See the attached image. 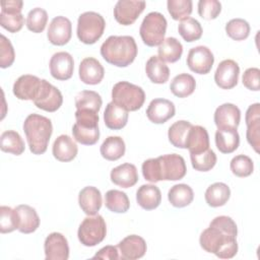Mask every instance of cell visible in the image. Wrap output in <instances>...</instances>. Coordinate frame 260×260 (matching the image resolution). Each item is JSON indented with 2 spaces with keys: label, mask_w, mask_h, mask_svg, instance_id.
Masks as SVG:
<instances>
[{
  "label": "cell",
  "mask_w": 260,
  "mask_h": 260,
  "mask_svg": "<svg viewBox=\"0 0 260 260\" xmlns=\"http://www.w3.org/2000/svg\"><path fill=\"white\" fill-rule=\"evenodd\" d=\"M102 57L117 67H127L137 56V45L133 37L111 36L101 46Z\"/></svg>",
  "instance_id": "6da1fadb"
},
{
  "label": "cell",
  "mask_w": 260,
  "mask_h": 260,
  "mask_svg": "<svg viewBox=\"0 0 260 260\" xmlns=\"http://www.w3.org/2000/svg\"><path fill=\"white\" fill-rule=\"evenodd\" d=\"M23 131L29 150L34 154L45 153L53 133L51 120L39 114H30L23 122Z\"/></svg>",
  "instance_id": "7a4b0ae2"
},
{
  "label": "cell",
  "mask_w": 260,
  "mask_h": 260,
  "mask_svg": "<svg viewBox=\"0 0 260 260\" xmlns=\"http://www.w3.org/2000/svg\"><path fill=\"white\" fill-rule=\"evenodd\" d=\"M199 244L203 250L221 259L233 258L238 252L237 237L223 233L214 226H209L201 233Z\"/></svg>",
  "instance_id": "3957f363"
},
{
  "label": "cell",
  "mask_w": 260,
  "mask_h": 260,
  "mask_svg": "<svg viewBox=\"0 0 260 260\" xmlns=\"http://www.w3.org/2000/svg\"><path fill=\"white\" fill-rule=\"evenodd\" d=\"M112 102L127 112L139 110L145 101L144 90L128 81H119L112 88Z\"/></svg>",
  "instance_id": "277c9868"
},
{
  "label": "cell",
  "mask_w": 260,
  "mask_h": 260,
  "mask_svg": "<svg viewBox=\"0 0 260 260\" xmlns=\"http://www.w3.org/2000/svg\"><path fill=\"white\" fill-rule=\"evenodd\" d=\"M106 21L104 17L94 11H86L79 15L77 19V38L86 45H92L104 34Z\"/></svg>",
  "instance_id": "5b68a950"
},
{
  "label": "cell",
  "mask_w": 260,
  "mask_h": 260,
  "mask_svg": "<svg viewBox=\"0 0 260 260\" xmlns=\"http://www.w3.org/2000/svg\"><path fill=\"white\" fill-rule=\"evenodd\" d=\"M167 24V19L161 13L149 12L143 18L139 28L143 43L148 47L159 46L165 40Z\"/></svg>",
  "instance_id": "8992f818"
},
{
  "label": "cell",
  "mask_w": 260,
  "mask_h": 260,
  "mask_svg": "<svg viewBox=\"0 0 260 260\" xmlns=\"http://www.w3.org/2000/svg\"><path fill=\"white\" fill-rule=\"evenodd\" d=\"M107 225L102 215H89L80 223L77 237L79 242L85 247H93L105 239Z\"/></svg>",
  "instance_id": "52a82bcc"
},
{
  "label": "cell",
  "mask_w": 260,
  "mask_h": 260,
  "mask_svg": "<svg viewBox=\"0 0 260 260\" xmlns=\"http://www.w3.org/2000/svg\"><path fill=\"white\" fill-rule=\"evenodd\" d=\"M23 2L20 0L1 1L0 25L9 32L19 31L24 24V17L21 14Z\"/></svg>",
  "instance_id": "ba28073f"
},
{
  "label": "cell",
  "mask_w": 260,
  "mask_h": 260,
  "mask_svg": "<svg viewBox=\"0 0 260 260\" xmlns=\"http://www.w3.org/2000/svg\"><path fill=\"white\" fill-rule=\"evenodd\" d=\"M161 181H177L185 177L187 168L183 156L177 153L164 154L157 157Z\"/></svg>",
  "instance_id": "9c48e42d"
},
{
  "label": "cell",
  "mask_w": 260,
  "mask_h": 260,
  "mask_svg": "<svg viewBox=\"0 0 260 260\" xmlns=\"http://www.w3.org/2000/svg\"><path fill=\"white\" fill-rule=\"evenodd\" d=\"M213 63V54L207 47L197 46L190 49L187 56V65L191 71L197 74H207Z\"/></svg>",
  "instance_id": "30bf717a"
},
{
  "label": "cell",
  "mask_w": 260,
  "mask_h": 260,
  "mask_svg": "<svg viewBox=\"0 0 260 260\" xmlns=\"http://www.w3.org/2000/svg\"><path fill=\"white\" fill-rule=\"evenodd\" d=\"M37 108L46 112H56L63 104L61 91L46 79H42V87L38 98L34 101Z\"/></svg>",
  "instance_id": "8fae6325"
},
{
  "label": "cell",
  "mask_w": 260,
  "mask_h": 260,
  "mask_svg": "<svg viewBox=\"0 0 260 260\" xmlns=\"http://www.w3.org/2000/svg\"><path fill=\"white\" fill-rule=\"evenodd\" d=\"M145 5L144 1L119 0L114 7V17L120 24L130 25L143 12Z\"/></svg>",
  "instance_id": "7c38bea8"
},
{
  "label": "cell",
  "mask_w": 260,
  "mask_h": 260,
  "mask_svg": "<svg viewBox=\"0 0 260 260\" xmlns=\"http://www.w3.org/2000/svg\"><path fill=\"white\" fill-rule=\"evenodd\" d=\"M42 79L38 76L24 74L19 76L12 87L13 94L21 101H35L41 90Z\"/></svg>",
  "instance_id": "4fadbf2b"
},
{
  "label": "cell",
  "mask_w": 260,
  "mask_h": 260,
  "mask_svg": "<svg viewBox=\"0 0 260 260\" xmlns=\"http://www.w3.org/2000/svg\"><path fill=\"white\" fill-rule=\"evenodd\" d=\"M240 67L232 59L221 61L214 73V81L222 89H231L238 84Z\"/></svg>",
  "instance_id": "5bb4252c"
},
{
  "label": "cell",
  "mask_w": 260,
  "mask_h": 260,
  "mask_svg": "<svg viewBox=\"0 0 260 260\" xmlns=\"http://www.w3.org/2000/svg\"><path fill=\"white\" fill-rule=\"evenodd\" d=\"M44 250L47 260H67L69 258L68 242L61 233H51L45 240Z\"/></svg>",
  "instance_id": "9a60e30c"
},
{
  "label": "cell",
  "mask_w": 260,
  "mask_h": 260,
  "mask_svg": "<svg viewBox=\"0 0 260 260\" xmlns=\"http://www.w3.org/2000/svg\"><path fill=\"white\" fill-rule=\"evenodd\" d=\"M71 35L72 24L67 17L60 15L52 19L47 32V38L51 44L64 46L70 41Z\"/></svg>",
  "instance_id": "2e32d148"
},
{
  "label": "cell",
  "mask_w": 260,
  "mask_h": 260,
  "mask_svg": "<svg viewBox=\"0 0 260 260\" xmlns=\"http://www.w3.org/2000/svg\"><path fill=\"white\" fill-rule=\"evenodd\" d=\"M50 73L57 80H68L73 75L74 60L68 52L55 53L49 63Z\"/></svg>",
  "instance_id": "e0dca14e"
},
{
  "label": "cell",
  "mask_w": 260,
  "mask_h": 260,
  "mask_svg": "<svg viewBox=\"0 0 260 260\" xmlns=\"http://www.w3.org/2000/svg\"><path fill=\"white\" fill-rule=\"evenodd\" d=\"M214 123L217 129H237L241 120L240 109L231 103H225L216 108Z\"/></svg>",
  "instance_id": "ac0fdd59"
},
{
  "label": "cell",
  "mask_w": 260,
  "mask_h": 260,
  "mask_svg": "<svg viewBox=\"0 0 260 260\" xmlns=\"http://www.w3.org/2000/svg\"><path fill=\"white\" fill-rule=\"evenodd\" d=\"M246 125L247 132L246 137L248 143L254 148L256 152H259L260 146V105L255 103L246 111Z\"/></svg>",
  "instance_id": "d6986e66"
},
{
  "label": "cell",
  "mask_w": 260,
  "mask_h": 260,
  "mask_svg": "<svg viewBox=\"0 0 260 260\" xmlns=\"http://www.w3.org/2000/svg\"><path fill=\"white\" fill-rule=\"evenodd\" d=\"M176 108L173 102L166 99L152 100L147 109L146 116L154 124H164L175 116Z\"/></svg>",
  "instance_id": "ffe728a7"
},
{
  "label": "cell",
  "mask_w": 260,
  "mask_h": 260,
  "mask_svg": "<svg viewBox=\"0 0 260 260\" xmlns=\"http://www.w3.org/2000/svg\"><path fill=\"white\" fill-rule=\"evenodd\" d=\"M117 247L121 254L120 258L126 260H135L143 257L147 249L144 239L137 235L127 236Z\"/></svg>",
  "instance_id": "44dd1931"
},
{
  "label": "cell",
  "mask_w": 260,
  "mask_h": 260,
  "mask_svg": "<svg viewBox=\"0 0 260 260\" xmlns=\"http://www.w3.org/2000/svg\"><path fill=\"white\" fill-rule=\"evenodd\" d=\"M78 73L79 78L83 83L95 85L103 80L105 69L95 58L87 57L80 62Z\"/></svg>",
  "instance_id": "7402d4cb"
},
{
  "label": "cell",
  "mask_w": 260,
  "mask_h": 260,
  "mask_svg": "<svg viewBox=\"0 0 260 260\" xmlns=\"http://www.w3.org/2000/svg\"><path fill=\"white\" fill-rule=\"evenodd\" d=\"M78 203L85 214L95 215L103 203L101 191L93 186L84 187L78 194Z\"/></svg>",
  "instance_id": "603a6c76"
},
{
  "label": "cell",
  "mask_w": 260,
  "mask_h": 260,
  "mask_svg": "<svg viewBox=\"0 0 260 260\" xmlns=\"http://www.w3.org/2000/svg\"><path fill=\"white\" fill-rule=\"evenodd\" d=\"M52 152L57 160L68 162L76 157L78 147L69 135L62 134L58 136L54 141Z\"/></svg>",
  "instance_id": "cb8c5ba5"
},
{
  "label": "cell",
  "mask_w": 260,
  "mask_h": 260,
  "mask_svg": "<svg viewBox=\"0 0 260 260\" xmlns=\"http://www.w3.org/2000/svg\"><path fill=\"white\" fill-rule=\"evenodd\" d=\"M111 181L122 188L133 187L138 182L137 169L133 164L125 162L111 171Z\"/></svg>",
  "instance_id": "d4e9b609"
},
{
  "label": "cell",
  "mask_w": 260,
  "mask_h": 260,
  "mask_svg": "<svg viewBox=\"0 0 260 260\" xmlns=\"http://www.w3.org/2000/svg\"><path fill=\"white\" fill-rule=\"evenodd\" d=\"M18 219V231L22 234H31L40 226V217L36 209L26 204L15 207Z\"/></svg>",
  "instance_id": "484cf974"
},
{
  "label": "cell",
  "mask_w": 260,
  "mask_h": 260,
  "mask_svg": "<svg viewBox=\"0 0 260 260\" xmlns=\"http://www.w3.org/2000/svg\"><path fill=\"white\" fill-rule=\"evenodd\" d=\"M136 201L145 210H152L158 207L161 201V193L158 187L152 184H144L136 191Z\"/></svg>",
  "instance_id": "4316f807"
},
{
  "label": "cell",
  "mask_w": 260,
  "mask_h": 260,
  "mask_svg": "<svg viewBox=\"0 0 260 260\" xmlns=\"http://www.w3.org/2000/svg\"><path fill=\"white\" fill-rule=\"evenodd\" d=\"M186 148L190 153H198L209 148V136L207 130L200 125H192L188 133Z\"/></svg>",
  "instance_id": "83f0119b"
},
{
  "label": "cell",
  "mask_w": 260,
  "mask_h": 260,
  "mask_svg": "<svg viewBox=\"0 0 260 260\" xmlns=\"http://www.w3.org/2000/svg\"><path fill=\"white\" fill-rule=\"evenodd\" d=\"M104 121L109 129L120 130L124 128L128 122V112L117 106L114 102H111L106 106Z\"/></svg>",
  "instance_id": "f1b7e54d"
},
{
  "label": "cell",
  "mask_w": 260,
  "mask_h": 260,
  "mask_svg": "<svg viewBox=\"0 0 260 260\" xmlns=\"http://www.w3.org/2000/svg\"><path fill=\"white\" fill-rule=\"evenodd\" d=\"M145 72L149 80L156 84L166 83L170 77L168 65L161 61L158 56H151L145 65Z\"/></svg>",
  "instance_id": "f546056e"
},
{
  "label": "cell",
  "mask_w": 260,
  "mask_h": 260,
  "mask_svg": "<svg viewBox=\"0 0 260 260\" xmlns=\"http://www.w3.org/2000/svg\"><path fill=\"white\" fill-rule=\"evenodd\" d=\"M215 144L221 153H232L240 145V135L237 129H217Z\"/></svg>",
  "instance_id": "4dcf8cb0"
},
{
  "label": "cell",
  "mask_w": 260,
  "mask_h": 260,
  "mask_svg": "<svg viewBox=\"0 0 260 260\" xmlns=\"http://www.w3.org/2000/svg\"><path fill=\"white\" fill-rule=\"evenodd\" d=\"M204 197L206 203L209 206L219 207L229 201L231 197V190L226 184L222 182H216L206 189Z\"/></svg>",
  "instance_id": "1f68e13d"
},
{
  "label": "cell",
  "mask_w": 260,
  "mask_h": 260,
  "mask_svg": "<svg viewBox=\"0 0 260 260\" xmlns=\"http://www.w3.org/2000/svg\"><path fill=\"white\" fill-rule=\"evenodd\" d=\"M126 146L122 137L109 136L101 145L100 151L104 158L108 160H117L125 154Z\"/></svg>",
  "instance_id": "d6a6232c"
},
{
  "label": "cell",
  "mask_w": 260,
  "mask_h": 260,
  "mask_svg": "<svg viewBox=\"0 0 260 260\" xmlns=\"http://www.w3.org/2000/svg\"><path fill=\"white\" fill-rule=\"evenodd\" d=\"M157 54L161 61L175 63L181 58L183 54V46L176 38L170 37L165 39L158 46Z\"/></svg>",
  "instance_id": "836d02e7"
},
{
  "label": "cell",
  "mask_w": 260,
  "mask_h": 260,
  "mask_svg": "<svg viewBox=\"0 0 260 260\" xmlns=\"http://www.w3.org/2000/svg\"><path fill=\"white\" fill-rule=\"evenodd\" d=\"M196 87L195 78L188 73L176 75L170 84V89L174 95L178 98H187L192 94Z\"/></svg>",
  "instance_id": "e575fe53"
},
{
  "label": "cell",
  "mask_w": 260,
  "mask_h": 260,
  "mask_svg": "<svg viewBox=\"0 0 260 260\" xmlns=\"http://www.w3.org/2000/svg\"><path fill=\"white\" fill-rule=\"evenodd\" d=\"M168 199L174 207L182 208L188 206L194 199L192 188L187 184H177L168 192Z\"/></svg>",
  "instance_id": "d590c367"
},
{
  "label": "cell",
  "mask_w": 260,
  "mask_h": 260,
  "mask_svg": "<svg viewBox=\"0 0 260 260\" xmlns=\"http://www.w3.org/2000/svg\"><path fill=\"white\" fill-rule=\"evenodd\" d=\"M0 148L4 152L20 155L24 149V142L18 132L13 130L4 131L0 137Z\"/></svg>",
  "instance_id": "8d00e7d4"
},
{
  "label": "cell",
  "mask_w": 260,
  "mask_h": 260,
  "mask_svg": "<svg viewBox=\"0 0 260 260\" xmlns=\"http://www.w3.org/2000/svg\"><path fill=\"white\" fill-rule=\"evenodd\" d=\"M192 124L185 120H180L172 124L168 131V137L171 144L178 148H186V141Z\"/></svg>",
  "instance_id": "74e56055"
},
{
  "label": "cell",
  "mask_w": 260,
  "mask_h": 260,
  "mask_svg": "<svg viewBox=\"0 0 260 260\" xmlns=\"http://www.w3.org/2000/svg\"><path fill=\"white\" fill-rule=\"evenodd\" d=\"M106 207L115 213H124L130 207V201L125 192L120 190H109L105 195Z\"/></svg>",
  "instance_id": "f35d334b"
},
{
  "label": "cell",
  "mask_w": 260,
  "mask_h": 260,
  "mask_svg": "<svg viewBox=\"0 0 260 260\" xmlns=\"http://www.w3.org/2000/svg\"><path fill=\"white\" fill-rule=\"evenodd\" d=\"M73 138L83 145H93L100 138L99 126H86L75 123L72 127Z\"/></svg>",
  "instance_id": "ab89813d"
},
{
  "label": "cell",
  "mask_w": 260,
  "mask_h": 260,
  "mask_svg": "<svg viewBox=\"0 0 260 260\" xmlns=\"http://www.w3.org/2000/svg\"><path fill=\"white\" fill-rule=\"evenodd\" d=\"M103 101L101 95L93 90H81L75 96L76 110H91L96 113L101 110Z\"/></svg>",
  "instance_id": "60d3db41"
},
{
  "label": "cell",
  "mask_w": 260,
  "mask_h": 260,
  "mask_svg": "<svg viewBox=\"0 0 260 260\" xmlns=\"http://www.w3.org/2000/svg\"><path fill=\"white\" fill-rule=\"evenodd\" d=\"M178 31L184 41L191 43L201 38L203 29L200 22L192 17L182 20L178 25Z\"/></svg>",
  "instance_id": "b9f144b4"
},
{
  "label": "cell",
  "mask_w": 260,
  "mask_h": 260,
  "mask_svg": "<svg viewBox=\"0 0 260 260\" xmlns=\"http://www.w3.org/2000/svg\"><path fill=\"white\" fill-rule=\"evenodd\" d=\"M193 169L199 172L210 171L216 164V154L210 148L198 153H190Z\"/></svg>",
  "instance_id": "7bdbcfd3"
},
{
  "label": "cell",
  "mask_w": 260,
  "mask_h": 260,
  "mask_svg": "<svg viewBox=\"0 0 260 260\" xmlns=\"http://www.w3.org/2000/svg\"><path fill=\"white\" fill-rule=\"evenodd\" d=\"M225 32L235 41H243L250 35V24L243 18H233L225 24Z\"/></svg>",
  "instance_id": "ee69618b"
},
{
  "label": "cell",
  "mask_w": 260,
  "mask_h": 260,
  "mask_svg": "<svg viewBox=\"0 0 260 260\" xmlns=\"http://www.w3.org/2000/svg\"><path fill=\"white\" fill-rule=\"evenodd\" d=\"M168 11L175 20H184L192 13L191 0H168Z\"/></svg>",
  "instance_id": "f6af8a7d"
},
{
  "label": "cell",
  "mask_w": 260,
  "mask_h": 260,
  "mask_svg": "<svg viewBox=\"0 0 260 260\" xmlns=\"http://www.w3.org/2000/svg\"><path fill=\"white\" fill-rule=\"evenodd\" d=\"M47 21H48L47 11L41 7H36L31 9L27 14L26 27L35 34H40L45 29Z\"/></svg>",
  "instance_id": "bcb514c9"
},
{
  "label": "cell",
  "mask_w": 260,
  "mask_h": 260,
  "mask_svg": "<svg viewBox=\"0 0 260 260\" xmlns=\"http://www.w3.org/2000/svg\"><path fill=\"white\" fill-rule=\"evenodd\" d=\"M230 168L232 173L240 178L250 176L254 171L253 160L245 154H239L232 158Z\"/></svg>",
  "instance_id": "7dc6e473"
},
{
  "label": "cell",
  "mask_w": 260,
  "mask_h": 260,
  "mask_svg": "<svg viewBox=\"0 0 260 260\" xmlns=\"http://www.w3.org/2000/svg\"><path fill=\"white\" fill-rule=\"evenodd\" d=\"M18 230V219L15 208L2 205L0 207V232L2 234L11 233Z\"/></svg>",
  "instance_id": "c3c4849f"
},
{
  "label": "cell",
  "mask_w": 260,
  "mask_h": 260,
  "mask_svg": "<svg viewBox=\"0 0 260 260\" xmlns=\"http://www.w3.org/2000/svg\"><path fill=\"white\" fill-rule=\"evenodd\" d=\"M197 6L198 14L206 20L216 18L221 11V4L217 0H200Z\"/></svg>",
  "instance_id": "681fc988"
},
{
  "label": "cell",
  "mask_w": 260,
  "mask_h": 260,
  "mask_svg": "<svg viewBox=\"0 0 260 260\" xmlns=\"http://www.w3.org/2000/svg\"><path fill=\"white\" fill-rule=\"evenodd\" d=\"M15 59V53L11 42L4 36L0 35V67H10Z\"/></svg>",
  "instance_id": "f907efd6"
},
{
  "label": "cell",
  "mask_w": 260,
  "mask_h": 260,
  "mask_svg": "<svg viewBox=\"0 0 260 260\" xmlns=\"http://www.w3.org/2000/svg\"><path fill=\"white\" fill-rule=\"evenodd\" d=\"M142 174L146 181L150 183H156L161 181L160 177V168L158 158H148L142 164Z\"/></svg>",
  "instance_id": "816d5d0a"
},
{
  "label": "cell",
  "mask_w": 260,
  "mask_h": 260,
  "mask_svg": "<svg viewBox=\"0 0 260 260\" xmlns=\"http://www.w3.org/2000/svg\"><path fill=\"white\" fill-rule=\"evenodd\" d=\"M209 226H214L220 230L221 232L226 233L234 237H237L238 235V228L236 222L230 216H226V215H219L214 217L211 220Z\"/></svg>",
  "instance_id": "f5cc1de1"
},
{
  "label": "cell",
  "mask_w": 260,
  "mask_h": 260,
  "mask_svg": "<svg viewBox=\"0 0 260 260\" xmlns=\"http://www.w3.org/2000/svg\"><path fill=\"white\" fill-rule=\"evenodd\" d=\"M259 75L260 70L256 67L248 68L242 77V81L245 87H247L250 90L258 91L260 88V81H259Z\"/></svg>",
  "instance_id": "db71d44e"
},
{
  "label": "cell",
  "mask_w": 260,
  "mask_h": 260,
  "mask_svg": "<svg viewBox=\"0 0 260 260\" xmlns=\"http://www.w3.org/2000/svg\"><path fill=\"white\" fill-rule=\"evenodd\" d=\"M93 258H100V259H120L119 252H118V247L116 246H106L99 250Z\"/></svg>",
  "instance_id": "11a10c76"
}]
</instances>
